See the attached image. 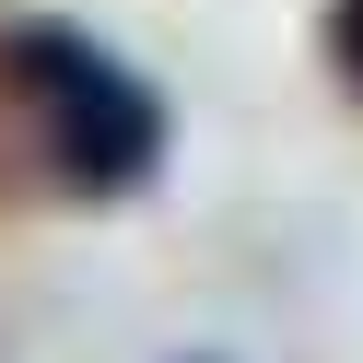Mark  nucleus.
Wrapping results in <instances>:
<instances>
[{"instance_id":"obj_1","label":"nucleus","mask_w":363,"mask_h":363,"mask_svg":"<svg viewBox=\"0 0 363 363\" xmlns=\"http://www.w3.org/2000/svg\"><path fill=\"white\" fill-rule=\"evenodd\" d=\"M0 82H12V106H24L35 152H48V176L71 199H129L164 176V94H152L141 71H129L118 48H94L82 24H12L0 35Z\"/></svg>"},{"instance_id":"obj_2","label":"nucleus","mask_w":363,"mask_h":363,"mask_svg":"<svg viewBox=\"0 0 363 363\" xmlns=\"http://www.w3.org/2000/svg\"><path fill=\"white\" fill-rule=\"evenodd\" d=\"M328 71H340V94L363 106V0H328Z\"/></svg>"}]
</instances>
